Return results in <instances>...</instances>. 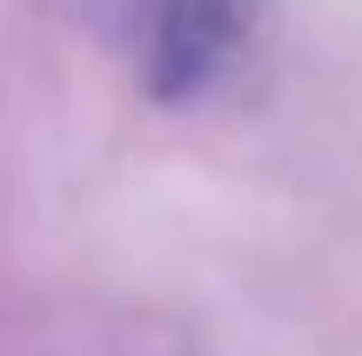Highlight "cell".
Segmentation results:
<instances>
[{"label": "cell", "mask_w": 362, "mask_h": 356, "mask_svg": "<svg viewBox=\"0 0 362 356\" xmlns=\"http://www.w3.org/2000/svg\"><path fill=\"white\" fill-rule=\"evenodd\" d=\"M148 108L194 115L235 94L275 40V0H54Z\"/></svg>", "instance_id": "6da1fadb"}]
</instances>
